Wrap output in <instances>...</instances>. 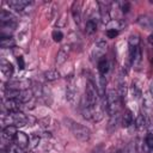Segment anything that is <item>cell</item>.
I'll return each instance as SVG.
<instances>
[{"mask_svg": "<svg viewBox=\"0 0 153 153\" xmlns=\"http://www.w3.org/2000/svg\"><path fill=\"white\" fill-rule=\"evenodd\" d=\"M65 124L71 130V133L74 135V137H76L78 140L86 142L91 139V130L87 127H85V126H82V124H80V123H78L71 118H66Z\"/></svg>", "mask_w": 153, "mask_h": 153, "instance_id": "6da1fadb", "label": "cell"}, {"mask_svg": "<svg viewBox=\"0 0 153 153\" xmlns=\"http://www.w3.org/2000/svg\"><path fill=\"white\" fill-rule=\"evenodd\" d=\"M103 104H104V109H105L106 114H108L110 117H114V116L117 115V112H118V108H120V96H118L114 90H109V91L106 92V94L104 96Z\"/></svg>", "mask_w": 153, "mask_h": 153, "instance_id": "7a4b0ae2", "label": "cell"}, {"mask_svg": "<svg viewBox=\"0 0 153 153\" xmlns=\"http://www.w3.org/2000/svg\"><path fill=\"white\" fill-rule=\"evenodd\" d=\"M98 97H99V93H98V90L94 86V84L91 81H87L86 88H85V105H87L90 108L97 106Z\"/></svg>", "mask_w": 153, "mask_h": 153, "instance_id": "3957f363", "label": "cell"}, {"mask_svg": "<svg viewBox=\"0 0 153 153\" xmlns=\"http://www.w3.org/2000/svg\"><path fill=\"white\" fill-rule=\"evenodd\" d=\"M7 121H8V126L24 127L25 124H27L29 118H27L26 115H24L23 112L17 111V112H8V115H7Z\"/></svg>", "mask_w": 153, "mask_h": 153, "instance_id": "277c9868", "label": "cell"}, {"mask_svg": "<svg viewBox=\"0 0 153 153\" xmlns=\"http://www.w3.org/2000/svg\"><path fill=\"white\" fill-rule=\"evenodd\" d=\"M0 22H1V26H5V27L13 29L16 25V18L5 10H2L0 13Z\"/></svg>", "mask_w": 153, "mask_h": 153, "instance_id": "5b68a950", "label": "cell"}, {"mask_svg": "<svg viewBox=\"0 0 153 153\" xmlns=\"http://www.w3.org/2000/svg\"><path fill=\"white\" fill-rule=\"evenodd\" d=\"M13 140H14V143L18 145V146L22 147V148H26V147H29L30 137H29L25 133H23V131H17V134H16V136H14Z\"/></svg>", "mask_w": 153, "mask_h": 153, "instance_id": "8992f818", "label": "cell"}, {"mask_svg": "<svg viewBox=\"0 0 153 153\" xmlns=\"http://www.w3.org/2000/svg\"><path fill=\"white\" fill-rule=\"evenodd\" d=\"M68 55H69V47L68 45L61 47L56 55V65L60 66V65L65 63V61L68 59Z\"/></svg>", "mask_w": 153, "mask_h": 153, "instance_id": "52a82bcc", "label": "cell"}, {"mask_svg": "<svg viewBox=\"0 0 153 153\" xmlns=\"http://www.w3.org/2000/svg\"><path fill=\"white\" fill-rule=\"evenodd\" d=\"M31 4V1H27V0H11L7 2V5L12 8V10H16V11H23L26 6H29Z\"/></svg>", "mask_w": 153, "mask_h": 153, "instance_id": "ba28073f", "label": "cell"}, {"mask_svg": "<svg viewBox=\"0 0 153 153\" xmlns=\"http://www.w3.org/2000/svg\"><path fill=\"white\" fill-rule=\"evenodd\" d=\"M0 71H1V74L5 78H11L12 74H13V66L8 61L2 60L1 63H0Z\"/></svg>", "mask_w": 153, "mask_h": 153, "instance_id": "9c48e42d", "label": "cell"}, {"mask_svg": "<svg viewBox=\"0 0 153 153\" xmlns=\"http://www.w3.org/2000/svg\"><path fill=\"white\" fill-rule=\"evenodd\" d=\"M76 93H78V90H76V87H75V85L74 84H68V86H67V90H66V98H67V100L69 102V103H74V99H75V97H76Z\"/></svg>", "mask_w": 153, "mask_h": 153, "instance_id": "30bf717a", "label": "cell"}, {"mask_svg": "<svg viewBox=\"0 0 153 153\" xmlns=\"http://www.w3.org/2000/svg\"><path fill=\"white\" fill-rule=\"evenodd\" d=\"M137 24H139L141 27L146 29V30H152L153 19L149 18V17H147V16H140V17L137 18Z\"/></svg>", "mask_w": 153, "mask_h": 153, "instance_id": "8fae6325", "label": "cell"}, {"mask_svg": "<svg viewBox=\"0 0 153 153\" xmlns=\"http://www.w3.org/2000/svg\"><path fill=\"white\" fill-rule=\"evenodd\" d=\"M72 14L76 23H79L81 17V1H74L72 4Z\"/></svg>", "mask_w": 153, "mask_h": 153, "instance_id": "7c38bea8", "label": "cell"}, {"mask_svg": "<svg viewBox=\"0 0 153 153\" xmlns=\"http://www.w3.org/2000/svg\"><path fill=\"white\" fill-rule=\"evenodd\" d=\"M20 102L18 100H14V99H7L5 102V108L7 109L8 112H17L19 111V108H20Z\"/></svg>", "mask_w": 153, "mask_h": 153, "instance_id": "4fadbf2b", "label": "cell"}, {"mask_svg": "<svg viewBox=\"0 0 153 153\" xmlns=\"http://www.w3.org/2000/svg\"><path fill=\"white\" fill-rule=\"evenodd\" d=\"M133 122H134L133 112H131L129 109H127V110L124 111L123 116H122V126H123L124 128H128V127H130V126L133 124Z\"/></svg>", "mask_w": 153, "mask_h": 153, "instance_id": "5bb4252c", "label": "cell"}, {"mask_svg": "<svg viewBox=\"0 0 153 153\" xmlns=\"http://www.w3.org/2000/svg\"><path fill=\"white\" fill-rule=\"evenodd\" d=\"M17 134V127L14 126H6L4 129H2V136L6 137V139H14Z\"/></svg>", "mask_w": 153, "mask_h": 153, "instance_id": "9a60e30c", "label": "cell"}, {"mask_svg": "<svg viewBox=\"0 0 153 153\" xmlns=\"http://www.w3.org/2000/svg\"><path fill=\"white\" fill-rule=\"evenodd\" d=\"M98 71H99V74L103 76L109 72V61L105 57H102L98 61Z\"/></svg>", "mask_w": 153, "mask_h": 153, "instance_id": "2e32d148", "label": "cell"}, {"mask_svg": "<svg viewBox=\"0 0 153 153\" xmlns=\"http://www.w3.org/2000/svg\"><path fill=\"white\" fill-rule=\"evenodd\" d=\"M96 30H97V20L96 19H88L86 22V25H85L86 33L92 35L93 32H96Z\"/></svg>", "mask_w": 153, "mask_h": 153, "instance_id": "e0dca14e", "label": "cell"}, {"mask_svg": "<svg viewBox=\"0 0 153 153\" xmlns=\"http://www.w3.org/2000/svg\"><path fill=\"white\" fill-rule=\"evenodd\" d=\"M44 78L48 81H55L60 78V73L56 69H48V71L44 72Z\"/></svg>", "mask_w": 153, "mask_h": 153, "instance_id": "ac0fdd59", "label": "cell"}, {"mask_svg": "<svg viewBox=\"0 0 153 153\" xmlns=\"http://www.w3.org/2000/svg\"><path fill=\"white\" fill-rule=\"evenodd\" d=\"M135 127H136V129H139V130H142V129L147 128V120H146V116L139 115L137 118H136V121H135Z\"/></svg>", "mask_w": 153, "mask_h": 153, "instance_id": "d6986e66", "label": "cell"}, {"mask_svg": "<svg viewBox=\"0 0 153 153\" xmlns=\"http://www.w3.org/2000/svg\"><path fill=\"white\" fill-rule=\"evenodd\" d=\"M0 45H1V48H4V49L13 48V47L16 45V42L13 41V38H10V37H7V38H1Z\"/></svg>", "mask_w": 153, "mask_h": 153, "instance_id": "ffe728a7", "label": "cell"}, {"mask_svg": "<svg viewBox=\"0 0 153 153\" xmlns=\"http://www.w3.org/2000/svg\"><path fill=\"white\" fill-rule=\"evenodd\" d=\"M131 63L136 67V66H139L140 63H141V49H140V47H136L135 48V51H134V55H133V61H131Z\"/></svg>", "mask_w": 153, "mask_h": 153, "instance_id": "44dd1931", "label": "cell"}, {"mask_svg": "<svg viewBox=\"0 0 153 153\" xmlns=\"http://www.w3.org/2000/svg\"><path fill=\"white\" fill-rule=\"evenodd\" d=\"M7 153H26V152L24 151V148L19 147L18 145L12 143V145L8 146V151H7Z\"/></svg>", "mask_w": 153, "mask_h": 153, "instance_id": "7402d4cb", "label": "cell"}, {"mask_svg": "<svg viewBox=\"0 0 153 153\" xmlns=\"http://www.w3.org/2000/svg\"><path fill=\"white\" fill-rule=\"evenodd\" d=\"M38 142H39V136L38 135H31L30 136V143H29V148L30 149H32V148H35L37 145H38Z\"/></svg>", "mask_w": 153, "mask_h": 153, "instance_id": "603a6c76", "label": "cell"}, {"mask_svg": "<svg viewBox=\"0 0 153 153\" xmlns=\"http://www.w3.org/2000/svg\"><path fill=\"white\" fill-rule=\"evenodd\" d=\"M51 37L55 42H60L62 38H63V33L60 31V30H54L53 33H51Z\"/></svg>", "mask_w": 153, "mask_h": 153, "instance_id": "cb8c5ba5", "label": "cell"}, {"mask_svg": "<svg viewBox=\"0 0 153 153\" xmlns=\"http://www.w3.org/2000/svg\"><path fill=\"white\" fill-rule=\"evenodd\" d=\"M131 94H133L134 98H140L141 97V90L135 84L131 85Z\"/></svg>", "mask_w": 153, "mask_h": 153, "instance_id": "d4e9b609", "label": "cell"}, {"mask_svg": "<svg viewBox=\"0 0 153 153\" xmlns=\"http://www.w3.org/2000/svg\"><path fill=\"white\" fill-rule=\"evenodd\" d=\"M147 120V128H148V131L151 134H153V114H149L148 117H146Z\"/></svg>", "mask_w": 153, "mask_h": 153, "instance_id": "484cf974", "label": "cell"}, {"mask_svg": "<svg viewBox=\"0 0 153 153\" xmlns=\"http://www.w3.org/2000/svg\"><path fill=\"white\" fill-rule=\"evenodd\" d=\"M139 37L137 36H130L129 37V47H139Z\"/></svg>", "mask_w": 153, "mask_h": 153, "instance_id": "4316f807", "label": "cell"}, {"mask_svg": "<svg viewBox=\"0 0 153 153\" xmlns=\"http://www.w3.org/2000/svg\"><path fill=\"white\" fill-rule=\"evenodd\" d=\"M145 143L147 145L148 148H153V134H151V133L147 134V136L145 139Z\"/></svg>", "mask_w": 153, "mask_h": 153, "instance_id": "83f0119b", "label": "cell"}, {"mask_svg": "<svg viewBox=\"0 0 153 153\" xmlns=\"http://www.w3.org/2000/svg\"><path fill=\"white\" fill-rule=\"evenodd\" d=\"M117 35H118V31H117L116 29H109V30L106 31V36H108L109 38H115Z\"/></svg>", "mask_w": 153, "mask_h": 153, "instance_id": "f1b7e54d", "label": "cell"}, {"mask_svg": "<svg viewBox=\"0 0 153 153\" xmlns=\"http://www.w3.org/2000/svg\"><path fill=\"white\" fill-rule=\"evenodd\" d=\"M17 62H18V66H19V68H20V69H23V68L25 67V63H24V59H23L22 56H19V57L17 59Z\"/></svg>", "mask_w": 153, "mask_h": 153, "instance_id": "f546056e", "label": "cell"}, {"mask_svg": "<svg viewBox=\"0 0 153 153\" xmlns=\"http://www.w3.org/2000/svg\"><path fill=\"white\" fill-rule=\"evenodd\" d=\"M129 8H130V5H129V2H123V4H122V12L127 13V12L129 11Z\"/></svg>", "mask_w": 153, "mask_h": 153, "instance_id": "4dcf8cb0", "label": "cell"}, {"mask_svg": "<svg viewBox=\"0 0 153 153\" xmlns=\"http://www.w3.org/2000/svg\"><path fill=\"white\" fill-rule=\"evenodd\" d=\"M149 94H151V97L153 98V80H152L151 84H149Z\"/></svg>", "mask_w": 153, "mask_h": 153, "instance_id": "1f68e13d", "label": "cell"}, {"mask_svg": "<svg viewBox=\"0 0 153 153\" xmlns=\"http://www.w3.org/2000/svg\"><path fill=\"white\" fill-rule=\"evenodd\" d=\"M147 39H148V43H149L151 45H153V33H151V35L148 36V38H147Z\"/></svg>", "mask_w": 153, "mask_h": 153, "instance_id": "d6a6232c", "label": "cell"}, {"mask_svg": "<svg viewBox=\"0 0 153 153\" xmlns=\"http://www.w3.org/2000/svg\"><path fill=\"white\" fill-rule=\"evenodd\" d=\"M148 153H153V148H151V149H149V152H148Z\"/></svg>", "mask_w": 153, "mask_h": 153, "instance_id": "836d02e7", "label": "cell"}, {"mask_svg": "<svg viewBox=\"0 0 153 153\" xmlns=\"http://www.w3.org/2000/svg\"><path fill=\"white\" fill-rule=\"evenodd\" d=\"M2 153H5V152H2Z\"/></svg>", "mask_w": 153, "mask_h": 153, "instance_id": "e575fe53", "label": "cell"}]
</instances>
